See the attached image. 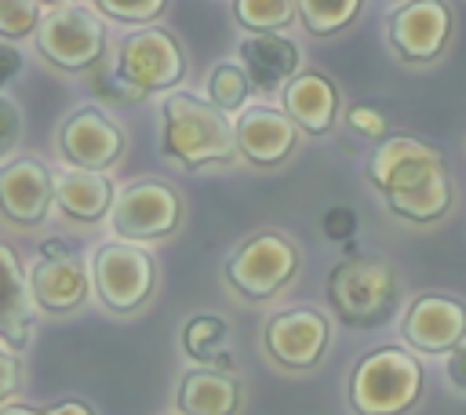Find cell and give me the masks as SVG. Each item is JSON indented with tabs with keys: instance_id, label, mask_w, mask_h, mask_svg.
Masks as SVG:
<instances>
[{
	"instance_id": "cell-22",
	"label": "cell",
	"mask_w": 466,
	"mask_h": 415,
	"mask_svg": "<svg viewBox=\"0 0 466 415\" xmlns=\"http://www.w3.org/2000/svg\"><path fill=\"white\" fill-rule=\"evenodd\" d=\"M229 342V324L215 313H197L182 324V349L186 357H193L200 368H222L233 371L229 353L222 349Z\"/></svg>"
},
{
	"instance_id": "cell-18",
	"label": "cell",
	"mask_w": 466,
	"mask_h": 415,
	"mask_svg": "<svg viewBox=\"0 0 466 415\" xmlns=\"http://www.w3.org/2000/svg\"><path fill=\"white\" fill-rule=\"evenodd\" d=\"M280 106L291 116V124L306 135H328L335 116H339V87L317 73V69H299L284 87H280Z\"/></svg>"
},
{
	"instance_id": "cell-32",
	"label": "cell",
	"mask_w": 466,
	"mask_h": 415,
	"mask_svg": "<svg viewBox=\"0 0 466 415\" xmlns=\"http://www.w3.org/2000/svg\"><path fill=\"white\" fill-rule=\"evenodd\" d=\"M18 138H22V113L7 95H0V157H7L18 146Z\"/></svg>"
},
{
	"instance_id": "cell-11",
	"label": "cell",
	"mask_w": 466,
	"mask_h": 415,
	"mask_svg": "<svg viewBox=\"0 0 466 415\" xmlns=\"http://www.w3.org/2000/svg\"><path fill=\"white\" fill-rule=\"evenodd\" d=\"M451 36V7L444 0H408L386 22L390 51L404 66H430L444 55Z\"/></svg>"
},
{
	"instance_id": "cell-34",
	"label": "cell",
	"mask_w": 466,
	"mask_h": 415,
	"mask_svg": "<svg viewBox=\"0 0 466 415\" xmlns=\"http://www.w3.org/2000/svg\"><path fill=\"white\" fill-rule=\"evenodd\" d=\"M444 371H448V382H451L459 393H466V339H462L455 349H448Z\"/></svg>"
},
{
	"instance_id": "cell-38",
	"label": "cell",
	"mask_w": 466,
	"mask_h": 415,
	"mask_svg": "<svg viewBox=\"0 0 466 415\" xmlns=\"http://www.w3.org/2000/svg\"><path fill=\"white\" fill-rule=\"evenodd\" d=\"M379 4H386V7H400V4H408V0H379Z\"/></svg>"
},
{
	"instance_id": "cell-2",
	"label": "cell",
	"mask_w": 466,
	"mask_h": 415,
	"mask_svg": "<svg viewBox=\"0 0 466 415\" xmlns=\"http://www.w3.org/2000/svg\"><path fill=\"white\" fill-rule=\"evenodd\" d=\"M160 149L186 171L229 164L237 157L233 116L211 106L204 95L171 91L160 102Z\"/></svg>"
},
{
	"instance_id": "cell-35",
	"label": "cell",
	"mask_w": 466,
	"mask_h": 415,
	"mask_svg": "<svg viewBox=\"0 0 466 415\" xmlns=\"http://www.w3.org/2000/svg\"><path fill=\"white\" fill-rule=\"evenodd\" d=\"M44 415H95V408H91L87 400H76V397H69V400H58V404L44 408Z\"/></svg>"
},
{
	"instance_id": "cell-24",
	"label": "cell",
	"mask_w": 466,
	"mask_h": 415,
	"mask_svg": "<svg viewBox=\"0 0 466 415\" xmlns=\"http://www.w3.org/2000/svg\"><path fill=\"white\" fill-rule=\"evenodd\" d=\"M233 18L244 33H284L295 22V0H233Z\"/></svg>"
},
{
	"instance_id": "cell-10",
	"label": "cell",
	"mask_w": 466,
	"mask_h": 415,
	"mask_svg": "<svg viewBox=\"0 0 466 415\" xmlns=\"http://www.w3.org/2000/svg\"><path fill=\"white\" fill-rule=\"evenodd\" d=\"M331 342V320L313 306L280 309L262 328V346L273 364L288 371H309L320 364Z\"/></svg>"
},
{
	"instance_id": "cell-19",
	"label": "cell",
	"mask_w": 466,
	"mask_h": 415,
	"mask_svg": "<svg viewBox=\"0 0 466 415\" xmlns=\"http://www.w3.org/2000/svg\"><path fill=\"white\" fill-rule=\"evenodd\" d=\"M51 193H55V208L69 218V222H102L109 215V204L116 197V186L106 171H84V167H62L51 171Z\"/></svg>"
},
{
	"instance_id": "cell-13",
	"label": "cell",
	"mask_w": 466,
	"mask_h": 415,
	"mask_svg": "<svg viewBox=\"0 0 466 415\" xmlns=\"http://www.w3.org/2000/svg\"><path fill=\"white\" fill-rule=\"evenodd\" d=\"M124 146H127V138H124L120 124L98 106L73 109L58 127V153L69 167L109 171L124 157Z\"/></svg>"
},
{
	"instance_id": "cell-21",
	"label": "cell",
	"mask_w": 466,
	"mask_h": 415,
	"mask_svg": "<svg viewBox=\"0 0 466 415\" xmlns=\"http://www.w3.org/2000/svg\"><path fill=\"white\" fill-rule=\"evenodd\" d=\"M244 390L233 371L222 368H193L178 379L175 408L178 415H237Z\"/></svg>"
},
{
	"instance_id": "cell-31",
	"label": "cell",
	"mask_w": 466,
	"mask_h": 415,
	"mask_svg": "<svg viewBox=\"0 0 466 415\" xmlns=\"http://www.w3.org/2000/svg\"><path fill=\"white\" fill-rule=\"evenodd\" d=\"M320 229H324V237L328 240H335V244H346V240H353V233H357V215H353V208H328L324 211V218H320Z\"/></svg>"
},
{
	"instance_id": "cell-29",
	"label": "cell",
	"mask_w": 466,
	"mask_h": 415,
	"mask_svg": "<svg viewBox=\"0 0 466 415\" xmlns=\"http://www.w3.org/2000/svg\"><path fill=\"white\" fill-rule=\"evenodd\" d=\"M346 124H350L353 135L371 138V142H382V138L390 135V120H386V113H382L379 106H364V102L350 106V109H346Z\"/></svg>"
},
{
	"instance_id": "cell-26",
	"label": "cell",
	"mask_w": 466,
	"mask_h": 415,
	"mask_svg": "<svg viewBox=\"0 0 466 415\" xmlns=\"http://www.w3.org/2000/svg\"><path fill=\"white\" fill-rule=\"evenodd\" d=\"M40 22V0H0V40L18 44L22 36H33Z\"/></svg>"
},
{
	"instance_id": "cell-36",
	"label": "cell",
	"mask_w": 466,
	"mask_h": 415,
	"mask_svg": "<svg viewBox=\"0 0 466 415\" xmlns=\"http://www.w3.org/2000/svg\"><path fill=\"white\" fill-rule=\"evenodd\" d=\"M0 415H44V408H33V404H22V400H7V404H0Z\"/></svg>"
},
{
	"instance_id": "cell-28",
	"label": "cell",
	"mask_w": 466,
	"mask_h": 415,
	"mask_svg": "<svg viewBox=\"0 0 466 415\" xmlns=\"http://www.w3.org/2000/svg\"><path fill=\"white\" fill-rule=\"evenodd\" d=\"M91 84H95L98 98H102V102H113V106H135V102L146 98V95H142L138 87H131L116 69H98V66H95Z\"/></svg>"
},
{
	"instance_id": "cell-15",
	"label": "cell",
	"mask_w": 466,
	"mask_h": 415,
	"mask_svg": "<svg viewBox=\"0 0 466 415\" xmlns=\"http://www.w3.org/2000/svg\"><path fill=\"white\" fill-rule=\"evenodd\" d=\"M400 335L415 353H448L466 339V302L455 295H419L404 309Z\"/></svg>"
},
{
	"instance_id": "cell-20",
	"label": "cell",
	"mask_w": 466,
	"mask_h": 415,
	"mask_svg": "<svg viewBox=\"0 0 466 415\" xmlns=\"http://www.w3.org/2000/svg\"><path fill=\"white\" fill-rule=\"evenodd\" d=\"M33 299L15 248L0 244V346L22 353L33 335Z\"/></svg>"
},
{
	"instance_id": "cell-8",
	"label": "cell",
	"mask_w": 466,
	"mask_h": 415,
	"mask_svg": "<svg viewBox=\"0 0 466 415\" xmlns=\"http://www.w3.org/2000/svg\"><path fill=\"white\" fill-rule=\"evenodd\" d=\"M106 218L116 240L127 244L167 240L182 226V197L160 178H138L113 197Z\"/></svg>"
},
{
	"instance_id": "cell-6",
	"label": "cell",
	"mask_w": 466,
	"mask_h": 415,
	"mask_svg": "<svg viewBox=\"0 0 466 415\" xmlns=\"http://www.w3.org/2000/svg\"><path fill=\"white\" fill-rule=\"evenodd\" d=\"M33 36L40 58L62 73H87L106 58V22L98 11L80 7L76 0L40 15Z\"/></svg>"
},
{
	"instance_id": "cell-7",
	"label": "cell",
	"mask_w": 466,
	"mask_h": 415,
	"mask_svg": "<svg viewBox=\"0 0 466 415\" xmlns=\"http://www.w3.org/2000/svg\"><path fill=\"white\" fill-rule=\"evenodd\" d=\"M87 277H91V288L106 309L135 313L153 295L157 266H153V255L146 248L127 244V240H106L91 251Z\"/></svg>"
},
{
	"instance_id": "cell-3",
	"label": "cell",
	"mask_w": 466,
	"mask_h": 415,
	"mask_svg": "<svg viewBox=\"0 0 466 415\" xmlns=\"http://www.w3.org/2000/svg\"><path fill=\"white\" fill-rule=\"evenodd\" d=\"M328 302L346 328H382L400 306V280L390 258L375 251L342 255L324 280Z\"/></svg>"
},
{
	"instance_id": "cell-23",
	"label": "cell",
	"mask_w": 466,
	"mask_h": 415,
	"mask_svg": "<svg viewBox=\"0 0 466 415\" xmlns=\"http://www.w3.org/2000/svg\"><path fill=\"white\" fill-rule=\"evenodd\" d=\"M357 11H360V0H295V15L313 36L342 33L357 18Z\"/></svg>"
},
{
	"instance_id": "cell-5",
	"label": "cell",
	"mask_w": 466,
	"mask_h": 415,
	"mask_svg": "<svg viewBox=\"0 0 466 415\" xmlns=\"http://www.w3.org/2000/svg\"><path fill=\"white\" fill-rule=\"evenodd\" d=\"M226 284L248 299V302H266L277 299L299 273V248L291 237L266 229L248 240H240L229 258H226Z\"/></svg>"
},
{
	"instance_id": "cell-16",
	"label": "cell",
	"mask_w": 466,
	"mask_h": 415,
	"mask_svg": "<svg viewBox=\"0 0 466 415\" xmlns=\"http://www.w3.org/2000/svg\"><path fill=\"white\" fill-rule=\"evenodd\" d=\"M233 142L237 157H244L248 164L277 167L295 153L299 127L277 106H244L240 113H233Z\"/></svg>"
},
{
	"instance_id": "cell-14",
	"label": "cell",
	"mask_w": 466,
	"mask_h": 415,
	"mask_svg": "<svg viewBox=\"0 0 466 415\" xmlns=\"http://www.w3.org/2000/svg\"><path fill=\"white\" fill-rule=\"evenodd\" d=\"M55 208L51 167L36 157H11L0 164V218L18 229L40 226Z\"/></svg>"
},
{
	"instance_id": "cell-25",
	"label": "cell",
	"mask_w": 466,
	"mask_h": 415,
	"mask_svg": "<svg viewBox=\"0 0 466 415\" xmlns=\"http://www.w3.org/2000/svg\"><path fill=\"white\" fill-rule=\"evenodd\" d=\"M248 95H251V84H248L240 62H218V66H211L208 84H204V98L211 106H218L222 113H240L248 106Z\"/></svg>"
},
{
	"instance_id": "cell-4",
	"label": "cell",
	"mask_w": 466,
	"mask_h": 415,
	"mask_svg": "<svg viewBox=\"0 0 466 415\" xmlns=\"http://www.w3.org/2000/svg\"><path fill=\"white\" fill-rule=\"evenodd\" d=\"M422 360L400 346L364 353L350 371V408L357 415H404L422 397Z\"/></svg>"
},
{
	"instance_id": "cell-12",
	"label": "cell",
	"mask_w": 466,
	"mask_h": 415,
	"mask_svg": "<svg viewBox=\"0 0 466 415\" xmlns=\"http://www.w3.org/2000/svg\"><path fill=\"white\" fill-rule=\"evenodd\" d=\"M29 299L44 313H73L84 306L91 291L87 266L76 258V251L62 240H47L36 255V262L25 269Z\"/></svg>"
},
{
	"instance_id": "cell-9",
	"label": "cell",
	"mask_w": 466,
	"mask_h": 415,
	"mask_svg": "<svg viewBox=\"0 0 466 415\" xmlns=\"http://www.w3.org/2000/svg\"><path fill=\"white\" fill-rule=\"evenodd\" d=\"M113 69L142 95H153L171 91L186 76V55L175 33H167L164 25H138L120 40Z\"/></svg>"
},
{
	"instance_id": "cell-37",
	"label": "cell",
	"mask_w": 466,
	"mask_h": 415,
	"mask_svg": "<svg viewBox=\"0 0 466 415\" xmlns=\"http://www.w3.org/2000/svg\"><path fill=\"white\" fill-rule=\"evenodd\" d=\"M62 4H73V0H40V7H62Z\"/></svg>"
},
{
	"instance_id": "cell-17",
	"label": "cell",
	"mask_w": 466,
	"mask_h": 415,
	"mask_svg": "<svg viewBox=\"0 0 466 415\" xmlns=\"http://www.w3.org/2000/svg\"><path fill=\"white\" fill-rule=\"evenodd\" d=\"M237 62L251 91L273 95L299 73L302 55H299V44L280 33H244V40L237 44Z\"/></svg>"
},
{
	"instance_id": "cell-30",
	"label": "cell",
	"mask_w": 466,
	"mask_h": 415,
	"mask_svg": "<svg viewBox=\"0 0 466 415\" xmlns=\"http://www.w3.org/2000/svg\"><path fill=\"white\" fill-rule=\"evenodd\" d=\"M22 379H25V368H22V357L7 346H0V404L15 400V393L22 390Z\"/></svg>"
},
{
	"instance_id": "cell-33",
	"label": "cell",
	"mask_w": 466,
	"mask_h": 415,
	"mask_svg": "<svg viewBox=\"0 0 466 415\" xmlns=\"http://www.w3.org/2000/svg\"><path fill=\"white\" fill-rule=\"evenodd\" d=\"M22 66H25V58H22V51H18V44H11V40H0V91L22 73Z\"/></svg>"
},
{
	"instance_id": "cell-27",
	"label": "cell",
	"mask_w": 466,
	"mask_h": 415,
	"mask_svg": "<svg viewBox=\"0 0 466 415\" xmlns=\"http://www.w3.org/2000/svg\"><path fill=\"white\" fill-rule=\"evenodd\" d=\"M91 4L98 15L124 22V25H149L167 7V0H91Z\"/></svg>"
},
{
	"instance_id": "cell-1",
	"label": "cell",
	"mask_w": 466,
	"mask_h": 415,
	"mask_svg": "<svg viewBox=\"0 0 466 415\" xmlns=\"http://www.w3.org/2000/svg\"><path fill=\"white\" fill-rule=\"evenodd\" d=\"M368 178L386 208L415 226L437 222L451 208V175L444 153L411 135H386L368 157Z\"/></svg>"
}]
</instances>
